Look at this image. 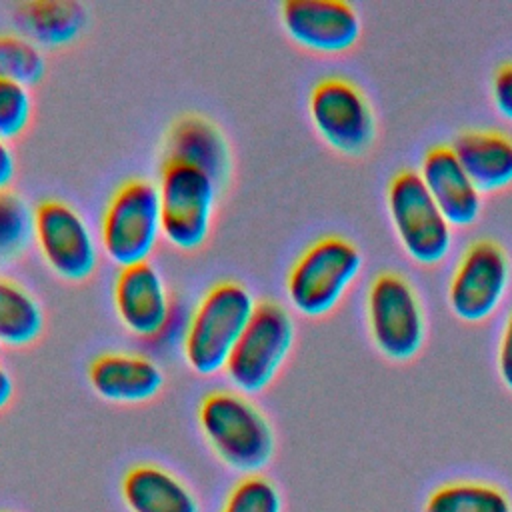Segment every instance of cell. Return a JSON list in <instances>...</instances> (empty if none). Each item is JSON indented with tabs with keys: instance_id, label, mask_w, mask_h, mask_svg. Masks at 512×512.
<instances>
[{
	"instance_id": "6da1fadb",
	"label": "cell",
	"mask_w": 512,
	"mask_h": 512,
	"mask_svg": "<svg viewBox=\"0 0 512 512\" xmlns=\"http://www.w3.org/2000/svg\"><path fill=\"white\" fill-rule=\"evenodd\" d=\"M198 420L208 444L228 468L252 476L272 460L274 430L242 394H208L200 404Z\"/></svg>"
},
{
	"instance_id": "7a4b0ae2",
	"label": "cell",
	"mask_w": 512,
	"mask_h": 512,
	"mask_svg": "<svg viewBox=\"0 0 512 512\" xmlns=\"http://www.w3.org/2000/svg\"><path fill=\"white\" fill-rule=\"evenodd\" d=\"M254 308L256 302L246 286L238 282L212 286L188 318L182 342L188 366L200 376L224 370Z\"/></svg>"
},
{
	"instance_id": "3957f363",
	"label": "cell",
	"mask_w": 512,
	"mask_h": 512,
	"mask_svg": "<svg viewBox=\"0 0 512 512\" xmlns=\"http://www.w3.org/2000/svg\"><path fill=\"white\" fill-rule=\"evenodd\" d=\"M362 270L360 250L342 236H324L310 244L286 278L290 304L304 316H324L342 300Z\"/></svg>"
},
{
	"instance_id": "277c9868",
	"label": "cell",
	"mask_w": 512,
	"mask_h": 512,
	"mask_svg": "<svg viewBox=\"0 0 512 512\" xmlns=\"http://www.w3.org/2000/svg\"><path fill=\"white\" fill-rule=\"evenodd\" d=\"M162 232L158 186L134 178L124 182L108 200L102 214V246L118 266L146 262Z\"/></svg>"
},
{
	"instance_id": "5b68a950",
	"label": "cell",
	"mask_w": 512,
	"mask_h": 512,
	"mask_svg": "<svg viewBox=\"0 0 512 512\" xmlns=\"http://www.w3.org/2000/svg\"><path fill=\"white\" fill-rule=\"evenodd\" d=\"M294 342V322L276 302H258L250 322L238 338L226 374L244 394L262 392L282 368Z\"/></svg>"
},
{
	"instance_id": "8992f818",
	"label": "cell",
	"mask_w": 512,
	"mask_h": 512,
	"mask_svg": "<svg viewBox=\"0 0 512 512\" xmlns=\"http://www.w3.org/2000/svg\"><path fill=\"white\" fill-rule=\"evenodd\" d=\"M388 214L404 252L418 264L444 260L452 246L450 224L414 170L392 176L386 190Z\"/></svg>"
},
{
	"instance_id": "52a82bcc",
	"label": "cell",
	"mask_w": 512,
	"mask_h": 512,
	"mask_svg": "<svg viewBox=\"0 0 512 512\" xmlns=\"http://www.w3.org/2000/svg\"><path fill=\"white\" fill-rule=\"evenodd\" d=\"M162 234L180 250L204 244L212 224L216 180L190 164L164 162L158 180Z\"/></svg>"
},
{
	"instance_id": "ba28073f",
	"label": "cell",
	"mask_w": 512,
	"mask_h": 512,
	"mask_svg": "<svg viewBox=\"0 0 512 512\" xmlns=\"http://www.w3.org/2000/svg\"><path fill=\"white\" fill-rule=\"evenodd\" d=\"M372 342L390 360L404 362L418 354L424 342V316L416 292L406 278L382 272L366 298Z\"/></svg>"
},
{
	"instance_id": "9c48e42d",
	"label": "cell",
	"mask_w": 512,
	"mask_h": 512,
	"mask_svg": "<svg viewBox=\"0 0 512 512\" xmlns=\"http://www.w3.org/2000/svg\"><path fill=\"white\" fill-rule=\"evenodd\" d=\"M310 118L324 142L346 154L360 156L374 142V114L364 94L344 78L320 80L308 100Z\"/></svg>"
},
{
	"instance_id": "30bf717a",
	"label": "cell",
	"mask_w": 512,
	"mask_h": 512,
	"mask_svg": "<svg viewBox=\"0 0 512 512\" xmlns=\"http://www.w3.org/2000/svg\"><path fill=\"white\" fill-rule=\"evenodd\" d=\"M510 280L508 256L492 240L472 242L452 274L448 304L464 322L486 320L502 302Z\"/></svg>"
},
{
	"instance_id": "8fae6325",
	"label": "cell",
	"mask_w": 512,
	"mask_h": 512,
	"mask_svg": "<svg viewBox=\"0 0 512 512\" xmlns=\"http://www.w3.org/2000/svg\"><path fill=\"white\" fill-rule=\"evenodd\" d=\"M34 236L48 266L66 280L88 278L98 262L94 236L66 202L44 200L34 210Z\"/></svg>"
},
{
	"instance_id": "7c38bea8",
	"label": "cell",
	"mask_w": 512,
	"mask_h": 512,
	"mask_svg": "<svg viewBox=\"0 0 512 512\" xmlns=\"http://www.w3.org/2000/svg\"><path fill=\"white\" fill-rule=\"evenodd\" d=\"M282 24L294 42L324 54L352 48L362 30L358 12L340 0H288Z\"/></svg>"
},
{
	"instance_id": "4fadbf2b",
	"label": "cell",
	"mask_w": 512,
	"mask_h": 512,
	"mask_svg": "<svg viewBox=\"0 0 512 512\" xmlns=\"http://www.w3.org/2000/svg\"><path fill=\"white\" fill-rule=\"evenodd\" d=\"M114 304L122 324L142 338H154L166 324L172 302L154 264L124 266L114 284Z\"/></svg>"
},
{
	"instance_id": "5bb4252c",
	"label": "cell",
	"mask_w": 512,
	"mask_h": 512,
	"mask_svg": "<svg viewBox=\"0 0 512 512\" xmlns=\"http://www.w3.org/2000/svg\"><path fill=\"white\" fill-rule=\"evenodd\" d=\"M418 174L450 226H470L478 218L482 192L450 146L430 148L422 158Z\"/></svg>"
},
{
	"instance_id": "9a60e30c",
	"label": "cell",
	"mask_w": 512,
	"mask_h": 512,
	"mask_svg": "<svg viewBox=\"0 0 512 512\" xmlns=\"http://www.w3.org/2000/svg\"><path fill=\"white\" fill-rule=\"evenodd\" d=\"M88 380L94 392L108 402L136 404L160 392L164 374L160 366L146 356L110 352L90 364Z\"/></svg>"
},
{
	"instance_id": "2e32d148",
	"label": "cell",
	"mask_w": 512,
	"mask_h": 512,
	"mask_svg": "<svg viewBox=\"0 0 512 512\" xmlns=\"http://www.w3.org/2000/svg\"><path fill=\"white\" fill-rule=\"evenodd\" d=\"M480 192L512 184V138L496 130H468L450 144Z\"/></svg>"
},
{
	"instance_id": "e0dca14e",
	"label": "cell",
	"mask_w": 512,
	"mask_h": 512,
	"mask_svg": "<svg viewBox=\"0 0 512 512\" xmlns=\"http://www.w3.org/2000/svg\"><path fill=\"white\" fill-rule=\"evenodd\" d=\"M122 498L130 512H200L196 496L170 472L140 464L126 472Z\"/></svg>"
},
{
	"instance_id": "ac0fdd59",
	"label": "cell",
	"mask_w": 512,
	"mask_h": 512,
	"mask_svg": "<svg viewBox=\"0 0 512 512\" xmlns=\"http://www.w3.org/2000/svg\"><path fill=\"white\" fill-rule=\"evenodd\" d=\"M166 162L196 166L218 180L228 172V148L212 122L200 116H184L166 136Z\"/></svg>"
},
{
	"instance_id": "d6986e66",
	"label": "cell",
	"mask_w": 512,
	"mask_h": 512,
	"mask_svg": "<svg viewBox=\"0 0 512 512\" xmlns=\"http://www.w3.org/2000/svg\"><path fill=\"white\" fill-rule=\"evenodd\" d=\"M18 22L34 44L60 46L78 38L86 24V10L78 2L36 0L20 6Z\"/></svg>"
},
{
	"instance_id": "ffe728a7",
	"label": "cell",
	"mask_w": 512,
	"mask_h": 512,
	"mask_svg": "<svg viewBox=\"0 0 512 512\" xmlns=\"http://www.w3.org/2000/svg\"><path fill=\"white\" fill-rule=\"evenodd\" d=\"M422 512H512L506 490L482 480H452L436 486Z\"/></svg>"
},
{
	"instance_id": "44dd1931",
	"label": "cell",
	"mask_w": 512,
	"mask_h": 512,
	"mask_svg": "<svg viewBox=\"0 0 512 512\" xmlns=\"http://www.w3.org/2000/svg\"><path fill=\"white\" fill-rule=\"evenodd\" d=\"M44 326V314L36 298L20 284L0 278V344L26 346Z\"/></svg>"
},
{
	"instance_id": "7402d4cb",
	"label": "cell",
	"mask_w": 512,
	"mask_h": 512,
	"mask_svg": "<svg viewBox=\"0 0 512 512\" xmlns=\"http://www.w3.org/2000/svg\"><path fill=\"white\" fill-rule=\"evenodd\" d=\"M44 68V56L30 38L0 34V78L30 86L44 76Z\"/></svg>"
},
{
	"instance_id": "603a6c76",
	"label": "cell",
	"mask_w": 512,
	"mask_h": 512,
	"mask_svg": "<svg viewBox=\"0 0 512 512\" xmlns=\"http://www.w3.org/2000/svg\"><path fill=\"white\" fill-rule=\"evenodd\" d=\"M34 234V212L14 192L0 190V260L18 256Z\"/></svg>"
},
{
	"instance_id": "cb8c5ba5",
	"label": "cell",
	"mask_w": 512,
	"mask_h": 512,
	"mask_svg": "<svg viewBox=\"0 0 512 512\" xmlns=\"http://www.w3.org/2000/svg\"><path fill=\"white\" fill-rule=\"evenodd\" d=\"M220 512H282V496L268 478L252 474L230 490Z\"/></svg>"
},
{
	"instance_id": "d4e9b609",
	"label": "cell",
	"mask_w": 512,
	"mask_h": 512,
	"mask_svg": "<svg viewBox=\"0 0 512 512\" xmlns=\"http://www.w3.org/2000/svg\"><path fill=\"white\" fill-rule=\"evenodd\" d=\"M32 100L28 86L0 78V138L18 136L30 122Z\"/></svg>"
},
{
	"instance_id": "484cf974",
	"label": "cell",
	"mask_w": 512,
	"mask_h": 512,
	"mask_svg": "<svg viewBox=\"0 0 512 512\" xmlns=\"http://www.w3.org/2000/svg\"><path fill=\"white\" fill-rule=\"evenodd\" d=\"M492 100L496 110L512 120V62L502 64L492 80Z\"/></svg>"
},
{
	"instance_id": "4316f807",
	"label": "cell",
	"mask_w": 512,
	"mask_h": 512,
	"mask_svg": "<svg viewBox=\"0 0 512 512\" xmlns=\"http://www.w3.org/2000/svg\"><path fill=\"white\" fill-rule=\"evenodd\" d=\"M498 374L502 384L512 392V314L504 324L498 344Z\"/></svg>"
},
{
	"instance_id": "83f0119b",
	"label": "cell",
	"mask_w": 512,
	"mask_h": 512,
	"mask_svg": "<svg viewBox=\"0 0 512 512\" xmlns=\"http://www.w3.org/2000/svg\"><path fill=\"white\" fill-rule=\"evenodd\" d=\"M14 170H16V164H14L12 150L6 144V140L0 138V190L8 188V184L14 178Z\"/></svg>"
},
{
	"instance_id": "f1b7e54d",
	"label": "cell",
	"mask_w": 512,
	"mask_h": 512,
	"mask_svg": "<svg viewBox=\"0 0 512 512\" xmlns=\"http://www.w3.org/2000/svg\"><path fill=\"white\" fill-rule=\"evenodd\" d=\"M12 394H14L12 376H10V372L4 366H0V410L4 406H8V402L12 400Z\"/></svg>"
},
{
	"instance_id": "f546056e",
	"label": "cell",
	"mask_w": 512,
	"mask_h": 512,
	"mask_svg": "<svg viewBox=\"0 0 512 512\" xmlns=\"http://www.w3.org/2000/svg\"><path fill=\"white\" fill-rule=\"evenodd\" d=\"M0 346H2V344H0Z\"/></svg>"
}]
</instances>
